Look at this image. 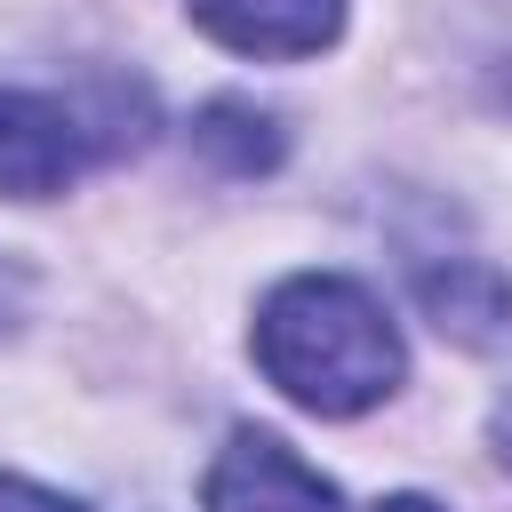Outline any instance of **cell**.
Here are the masks:
<instances>
[{"label":"cell","mask_w":512,"mask_h":512,"mask_svg":"<svg viewBox=\"0 0 512 512\" xmlns=\"http://www.w3.org/2000/svg\"><path fill=\"white\" fill-rule=\"evenodd\" d=\"M264 376L312 416H360L400 384V328L392 312L344 272H296L256 312Z\"/></svg>","instance_id":"6da1fadb"},{"label":"cell","mask_w":512,"mask_h":512,"mask_svg":"<svg viewBox=\"0 0 512 512\" xmlns=\"http://www.w3.org/2000/svg\"><path fill=\"white\" fill-rule=\"evenodd\" d=\"M200 504L208 512H336V480L312 472L280 432L240 424L216 448V464L200 480Z\"/></svg>","instance_id":"7a4b0ae2"},{"label":"cell","mask_w":512,"mask_h":512,"mask_svg":"<svg viewBox=\"0 0 512 512\" xmlns=\"http://www.w3.org/2000/svg\"><path fill=\"white\" fill-rule=\"evenodd\" d=\"M88 120L40 88H0V192L8 200H48L88 168Z\"/></svg>","instance_id":"3957f363"},{"label":"cell","mask_w":512,"mask_h":512,"mask_svg":"<svg viewBox=\"0 0 512 512\" xmlns=\"http://www.w3.org/2000/svg\"><path fill=\"white\" fill-rule=\"evenodd\" d=\"M192 24L240 56L296 64V56H320L336 40L344 0H192Z\"/></svg>","instance_id":"277c9868"},{"label":"cell","mask_w":512,"mask_h":512,"mask_svg":"<svg viewBox=\"0 0 512 512\" xmlns=\"http://www.w3.org/2000/svg\"><path fill=\"white\" fill-rule=\"evenodd\" d=\"M424 304H432V320H440V328H456L464 344H480V336H496V328L512 320V288H504L488 264L424 272Z\"/></svg>","instance_id":"5b68a950"},{"label":"cell","mask_w":512,"mask_h":512,"mask_svg":"<svg viewBox=\"0 0 512 512\" xmlns=\"http://www.w3.org/2000/svg\"><path fill=\"white\" fill-rule=\"evenodd\" d=\"M192 144H200L224 176H256V168H272V160H280V128H272L256 104H232V96H224V104H208V112L192 120Z\"/></svg>","instance_id":"8992f818"},{"label":"cell","mask_w":512,"mask_h":512,"mask_svg":"<svg viewBox=\"0 0 512 512\" xmlns=\"http://www.w3.org/2000/svg\"><path fill=\"white\" fill-rule=\"evenodd\" d=\"M0 512H80V504L40 488V480H24V472H0Z\"/></svg>","instance_id":"52a82bcc"},{"label":"cell","mask_w":512,"mask_h":512,"mask_svg":"<svg viewBox=\"0 0 512 512\" xmlns=\"http://www.w3.org/2000/svg\"><path fill=\"white\" fill-rule=\"evenodd\" d=\"M360 512H440L432 496H376V504H360Z\"/></svg>","instance_id":"ba28073f"},{"label":"cell","mask_w":512,"mask_h":512,"mask_svg":"<svg viewBox=\"0 0 512 512\" xmlns=\"http://www.w3.org/2000/svg\"><path fill=\"white\" fill-rule=\"evenodd\" d=\"M504 456H512V448H504Z\"/></svg>","instance_id":"9c48e42d"}]
</instances>
